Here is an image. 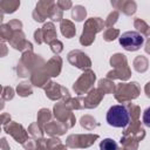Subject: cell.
<instances>
[{
  "instance_id": "1",
  "label": "cell",
  "mask_w": 150,
  "mask_h": 150,
  "mask_svg": "<svg viewBox=\"0 0 150 150\" xmlns=\"http://www.w3.org/2000/svg\"><path fill=\"white\" fill-rule=\"evenodd\" d=\"M130 121V114L127 109V107L116 104L110 107V109L107 112V122L116 128H124L129 124Z\"/></svg>"
},
{
  "instance_id": "2",
  "label": "cell",
  "mask_w": 150,
  "mask_h": 150,
  "mask_svg": "<svg viewBox=\"0 0 150 150\" xmlns=\"http://www.w3.org/2000/svg\"><path fill=\"white\" fill-rule=\"evenodd\" d=\"M103 25H104V22L100 18L89 19L84 25V29H83V33L81 35L80 42L82 45H84V46L86 45H90L95 39V34L103 28Z\"/></svg>"
},
{
  "instance_id": "3",
  "label": "cell",
  "mask_w": 150,
  "mask_h": 150,
  "mask_svg": "<svg viewBox=\"0 0 150 150\" xmlns=\"http://www.w3.org/2000/svg\"><path fill=\"white\" fill-rule=\"evenodd\" d=\"M143 36L138 33V32H125L122 34V36L120 38V43L121 46L127 49V50H130V52H134V50H137L139 49V47L143 45Z\"/></svg>"
},
{
  "instance_id": "4",
  "label": "cell",
  "mask_w": 150,
  "mask_h": 150,
  "mask_svg": "<svg viewBox=\"0 0 150 150\" xmlns=\"http://www.w3.org/2000/svg\"><path fill=\"white\" fill-rule=\"evenodd\" d=\"M138 86L136 82L132 83H120L116 88V98L121 102H127L130 101L135 97L138 96Z\"/></svg>"
},
{
  "instance_id": "5",
  "label": "cell",
  "mask_w": 150,
  "mask_h": 150,
  "mask_svg": "<svg viewBox=\"0 0 150 150\" xmlns=\"http://www.w3.org/2000/svg\"><path fill=\"white\" fill-rule=\"evenodd\" d=\"M125 60H127V59H125L124 55H122V54H116V55H114V56L111 57L110 62H111V66L118 68V67L121 66V63L124 62ZM129 76H130V70H129V68H128L127 66H123V67H121L118 70H115V71H111V73L108 74V77H109V79H111V77H112V79L118 77V79H122V80H127V79H129Z\"/></svg>"
},
{
  "instance_id": "6",
  "label": "cell",
  "mask_w": 150,
  "mask_h": 150,
  "mask_svg": "<svg viewBox=\"0 0 150 150\" xmlns=\"http://www.w3.org/2000/svg\"><path fill=\"white\" fill-rule=\"evenodd\" d=\"M94 81H95V74H94L91 70H88V71H86V73L77 80V82L74 84V90H75L77 94L86 93V91L91 87V84L94 83Z\"/></svg>"
},
{
  "instance_id": "7",
  "label": "cell",
  "mask_w": 150,
  "mask_h": 150,
  "mask_svg": "<svg viewBox=\"0 0 150 150\" xmlns=\"http://www.w3.org/2000/svg\"><path fill=\"white\" fill-rule=\"evenodd\" d=\"M54 6H55V4H53V2H46V1L39 2L33 13L34 20L41 22L46 19V16H50V13H52Z\"/></svg>"
},
{
  "instance_id": "8",
  "label": "cell",
  "mask_w": 150,
  "mask_h": 150,
  "mask_svg": "<svg viewBox=\"0 0 150 150\" xmlns=\"http://www.w3.org/2000/svg\"><path fill=\"white\" fill-rule=\"evenodd\" d=\"M68 60L71 64L76 66L77 68L84 69L88 68L90 66V60L88 59V56L86 54H83L80 50H73L68 54Z\"/></svg>"
},
{
  "instance_id": "9",
  "label": "cell",
  "mask_w": 150,
  "mask_h": 150,
  "mask_svg": "<svg viewBox=\"0 0 150 150\" xmlns=\"http://www.w3.org/2000/svg\"><path fill=\"white\" fill-rule=\"evenodd\" d=\"M5 130L7 134L12 135L16 142H20V143H25V141H27V134L26 131L23 130V128L18 124V123H8V125H5Z\"/></svg>"
},
{
  "instance_id": "10",
  "label": "cell",
  "mask_w": 150,
  "mask_h": 150,
  "mask_svg": "<svg viewBox=\"0 0 150 150\" xmlns=\"http://www.w3.org/2000/svg\"><path fill=\"white\" fill-rule=\"evenodd\" d=\"M103 97V93L100 90V89H94L91 90L88 96L83 100L84 101V107L86 108H94V107H97L98 102L101 101V98Z\"/></svg>"
},
{
  "instance_id": "11",
  "label": "cell",
  "mask_w": 150,
  "mask_h": 150,
  "mask_svg": "<svg viewBox=\"0 0 150 150\" xmlns=\"http://www.w3.org/2000/svg\"><path fill=\"white\" fill-rule=\"evenodd\" d=\"M61 59L59 57V56H54L52 60H49V62L47 63V66H46V70H47V73L50 75V76H57L59 75V73H60V70H61V63L62 62H60V63H57L56 64V62H59Z\"/></svg>"
},
{
  "instance_id": "12",
  "label": "cell",
  "mask_w": 150,
  "mask_h": 150,
  "mask_svg": "<svg viewBox=\"0 0 150 150\" xmlns=\"http://www.w3.org/2000/svg\"><path fill=\"white\" fill-rule=\"evenodd\" d=\"M61 32L66 38H73L75 35V27L69 20H62L61 21Z\"/></svg>"
},
{
  "instance_id": "13",
  "label": "cell",
  "mask_w": 150,
  "mask_h": 150,
  "mask_svg": "<svg viewBox=\"0 0 150 150\" xmlns=\"http://www.w3.org/2000/svg\"><path fill=\"white\" fill-rule=\"evenodd\" d=\"M62 87H60L57 83H50L48 88H46V93L48 95L49 98L52 100H56V98H60L61 96H63V94H61L59 90H61Z\"/></svg>"
},
{
  "instance_id": "14",
  "label": "cell",
  "mask_w": 150,
  "mask_h": 150,
  "mask_svg": "<svg viewBox=\"0 0 150 150\" xmlns=\"http://www.w3.org/2000/svg\"><path fill=\"white\" fill-rule=\"evenodd\" d=\"M67 129V127H62L60 123L53 122L46 125V132L49 135H62L64 132V130Z\"/></svg>"
},
{
  "instance_id": "15",
  "label": "cell",
  "mask_w": 150,
  "mask_h": 150,
  "mask_svg": "<svg viewBox=\"0 0 150 150\" xmlns=\"http://www.w3.org/2000/svg\"><path fill=\"white\" fill-rule=\"evenodd\" d=\"M19 5H20L19 1H1L0 2V7L2 8V11L5 13H12V12H14L19 7Z\"/></svg>"
},
{
  "instance_id": "16",
  "label": "cell",
  "mask_w": 150,
  "mask_h": 150,
  "mask_svg": "<svg viewBox=\"0 0 150 150\" xmlns=\"http://www.w3.org/2000/svg\"><path fill=\"white\" fill-rule=\"evenodd\" d=\"M86 14H87L86 8L82 7V6H75V7L73 8L71 15H73L74 20H76V21H82V20L86 18Z\"/></svg>"
},
{
  "instance_id": "17",
  "label": "cell",
  "mask_w": 150,
  "mask_h": 150,
  "mask_svg": "<svg viewBox=\"0 0 150 150\" xmlns=\"http://www.w3.org/2000/svg\"><path fill=\"white\" fill-rule=\"evenodd\" d=\"M81 125L83 127V128H86V129H88V130H91V129H94L95 127H97V123L95 122V120L91 117V116H83L82 118H81Z\"/></svg>"
},
{
  "instance_id": "18",
  "label": "cell",
  "mask_w": 150,
  "mask_h": 150,
  "mask_svg": "<svg viewBox=\"0 0 150 150\" xmlns=\"http://www.w3.org/2000/svg\"><path fill=\"white\" fill-rule=\"evenodd\" d=\"M101 150H117V144L111 138H105L100 143Z\"/></svg>"
},
{
  "instance_id": "19",
  "label": "cell",
  "mask_w": 150,
  "mask_h": 150,
  "mask_svg": "<svg viewBox=\"0 0 150 150\" xmlns=\"http://www.w3.org/2000/svg\"><path fill=\"white\" fill-rule=\"evenodd\" d=\"M16 90H18V94H19L20 96H28V95L32 94V88H30V86H29L28 82H22V83H20V84L18 86Z\"/></svg>"
},
{
  "instance_id": "20",
  "label": "cell",
  "mask_w": 150,
  "mask_h": 150,
  "mask_svg": "<svg viewBox=\"0 0 150 150\" xmlns=\"http://www.w3.org/2000/svg\"><path fill=\"white\" fill-rule=\"evenodd\" d=\"M98 89L104 94V93H111L114 90V83L110 82L109 80H101Z\"/></svg>"
},
{
  "instance_id": "21",
  "label": "cell",
  "mask_w": 150,
  "mask_h": 150,
  "mask_svg": "<svg viewBox=\"0 0 150 150\" xmlns=\"http://www.w3.org/2000/svg\"><path fill=\"white\" fill-rule=\"evenodd\" d=\"M121 9L125 14H132L136 11V4L134 1H128V2H121Z\"/></svg>"
},
{
  "instance_id": "22",
  "label": "cell",
  "mask_w": 150,
  "mask_h": 150,
  "mask_svg": "<svg viewBox=\"0 0 150 150\" xmlns=\"http://www.w3.org/2000/svg\"><path fill=\"white\" fill-rule=\"evenodd\" d=\"M49 120H50V111L47 109H41L39 115H38V122L40 124H43Z\"/></svg>"
},
{
  "instance_id": "23",
  "label": "cell",
  "mask_w": 150,
  "mask_h": 150,
  "mask_svg": "<svg viewBox=\"0 0 150 150\" xmlns=\"http://www.w3.org/2000/svg\"><path fill=\"white\" fill-rule=\"evenodd\" d=\"M118 33H120L118 29H115V28H108V29L104 32V35H103V36H104V40H105V41H111V40H114V39L117 38Z\"/></svg>"
},
{
  "instance_id": "24",
  "label": "cell",
  "mask_w": 150,
  "mask_h": 150,
  "mask_svg": "<svg viewBox=\"0 0 150 150\" xmlns=\"http://www.w3.org/2000/svg\"><path fill=\"white\" fill-rule=\"evenodd\" d=\"M135 27H136L139 32H142V33H146V32H148V29H150V28H149V26H148L144 21H142L141 19H138V18L135 20Z\"/></svg>"
},
{
  "instance_id": "25",
  "label": "cell",
  "mask_w": 150,
  "mask_h": 150,
  "mask_svg": "<svg viewBox=\"0 0 150 150\" xmlns=\"http://www.w3.org/2000/svg\"><path fill=\"white\" fill-rule=\"evenodd\" d=\"M49 45H50V47H52V50H53L54 53H60V52L62 50V43H61L60 41H57V40H54V41H52Z\"/></svg>"
},
{
  "instance_id": "26",
  "label": "cell",
  "mask_w": 150,
  "mask_h": 150,
  "mask_svg": "<svg viewBox=\"0 0 150 150\" xmlns=\"http://www.w3.org/2000/svg\"><path fill=\"white\" fill-rule=\"evenodd\" d=\"M117 18H118V13H117L116 11H115V12H112V13L108 16V20L105 21V25H107V26H111L114 22H116Z\"/></svg>"
},
{
  "instance_id": "27",
  "label": "cell",
  "mask_w": 150,
  "mask_h": 150,
  "mask_svg": "<svg viewBox=\"0 0 150 150\" xmlns=\"http://www.w3.org/2000/svg\"><path fill=\"white\" fill-rule=\"evenodd\" d=\"M143 122L145 125L150 127V108H148L143 114Z\"/></svg>"
},
{
  "instance_id": "28",
  "label": "cell",
  "mask_w": 150,
  "mask_h": 150,
  "mask_svg": "<svg viewBox=\"0 0 150 150\" xmlns=\"http://www.w3.org/2000/svg\"><path fill=\"white\" fill-rule=\"evenodd\" d=\"M56 5L60 7V9H68V8L71 6V2H70V1H67V2H64V1H59Z\"/></svg>"
},
{
  "instance_id": "29",
  "label": "cell",
  "mask_w": 150,
  "mask_h": 150,
  "mask_svg": "<svg viewBox=\"0 0 150 150\" xmlns=\"http://www.w3.org/2000/svg\"><path fill=\"white\" fill-rule=\"evenodd\" d=\"M145 93H146V96L150 97V82L146 83V86H145Z\"/></svg>"
},
{
  "instance_id": "30",
  "label": "cell",
  "mask_w": 150,
  "mask_h": 150,
  "mask_svg": "<svg viewBox=\"0 0 150 150\" xmlns=\"http://www.w3.org/2000/svg\"><path fill=\"white\" fill-rule=\"evenodd\" d=\"M55 150H66V146H63V145L59 144V145H57V148H55Z\"/></svg>"
}]
</instances>
